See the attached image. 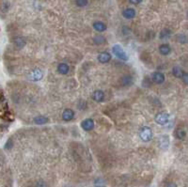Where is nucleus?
Wrapping results in <instances>:
<instances>
[{
  "label": "nucleus",
  "mask_w": 188,
  "mask_h": 187,
  "mask_svg": "<svg viewBox=\"0 0 188 187\" xmlns=\"http://www.w3.org/2000/svg\"><path fill=\"white\" fill-rule=\"evenodd\" d=\"M138 136L143 142H150L154 138V132L149 126H143L138 131Z\"/></svg>",
  "instance_id": "1"
},
{
  "label": "nucleus",
  "mask_w": 188,
  "mask_h": 187,
  "mask_svg": "<svg viewBox=\"0 0 188 187\" xmlns=\"http://www.w3.org/2000/svg\"><path fill=\"white\" fill-rule=\"evenodd\" d=\"M112 53L115 55V57H117L118 58L122 61H127L129 59L128 55L123 50V48L120 44H115L112 47Z\"/></svg>",
  "instance_id": "2"
},
{
  "label": "nucleus",
  "mask_w": 188,
  "mask_h": 187,
  "mask_svg": "<svg viewBox=\"0 0 188 187\" xmlns=\"http://www.w3.org/2000/svg\"><path fill=\"white\" fill-rule=\"evenodd\" d=\"M170 115L168 112H159L154 117V120L159 125H166L169 121Z\"/></svg>",
  "instance_id": "3"
},
{
  "label": "nucleus",
  "mask_w": 188,
  "mask_h": 187,
  "mask_svg": "<svg viewBox=\"0 0 188 187\" xmlns=\"http://www.w3.org/2000/svg\"><path fill=\"white\" fill-rule=\"evenodd\" d=\"M158 144H159V148L162 150H166L169 148V144H170L169 135H162L158 139Z\"/></svg>",
  "instance_id": "4"
},
{
  "label": "nucleus",
  "mask_w": 188,
  "mask_h": 187,
  "mask_svg": "<svg viewBox=\"0 0 188 187\" xmlns=\"http://www.w3.org/2000/svg\"><path fill=\"white\" fill-rule=\"evenodd\" d=\"M43 73L41 72V70H40V69H38V68L32 70L30 72V73L27 75V78H28L30 81H33V82L40 81V80L43 79Z\"/></svg>",
  "instance_id": "5"
},
{
  "label": "nucleus",
  "mask_w": 188,
  "mask_h": 187,
  "mask_svg": "<svg viewBox=\"0 0 188 187\" xmlns=\"http://www.w3.org/2000/svg\"><path fill=\"white\" fill-rule=\"evenodd\" d=\"M151 80H152L157 85H161L165 82L166 77H165V74L161 72H154L151 73Z\"/></svg>",
  "instance_id": "6"
},
{
  "label": "nucleus",
  "mask_w": 188,
  "mask_h": 187,
  "mask_svg": "<svg viewBox=\"0 0 188 187\" xmlns=\"http://www.w3.org/2000/svg\"><path fill=\"white\" fill-rule=\"evenodd\" d=\"M94 127H95V122L92 119H89V117L88 119H85L81 122V128L86 132L93 130Z\"/></svg>",
  "instance_id": "7"
},
{
  "label": "nucleus",
  "mask_w": 188,
  "mask_h": 187,
  "mask_svg": "<svg viewBox=\"0 0 188 187\" xmlns=\"http://www.w3.org/2000/svg\"><path fill=\"white\" fill-rule=\"evenodd\" d=\"M97 59L102 64H106L108 62L112 59V56H111V54L107 51H103L102 53H100L98 55V57H97Z\"/></svg>",
  "instance_id": "8"
},
{
  "label": "nucleus",
  "mask_w": 188,
  "mask_h": 187,
  "mask_svg": "<svg viewBox=\"0 0 188 187\" xmlns=\"http://www.w3.org/2000/svg\"><path fill=\"white\" fill-rule=\"evenodd\" d=\"M74 116H75V113L74 111L72 109V108H66L63 110V112H62V120L64 121H71L74 119Z\"/></svg>",
  "instance_id": "9"
},
{
  "label": "nucleus",
  "mask_w": 188,
  "mask_h": 187,
  "mask_svg": "<svg viewBox=\"0 0 188 187\" xmlns=\"http://www.w3.org/2000/svg\"><path fill=\"white\" fill-rule=\"evenodd\" d=\"M104 98H106V95H104V92L101 89H97V91H93L92 93V99L93 101L97 102H102L104 101Z\"/></svg>",
  "instance_id": "10"
},
{
  "label": "nucleus",
  "mask_w": 188,
  "mask_h": 187,
  "mask_svg": "<svg viewBox=\"0 0 188 187\" xmlns=\"http://www.w3.org/2000/svg\"><path fill=\"white\" fill-rule=\"evenodd\" d=\"M121 86L123 87H129L131 85H133L134 77L131 74H125L121 78Z\"/></svg>",
  "instance_id": "11"
},
{
  "label": "nucleus",
  "mask_w": 188,
  "mask_h": 187,
  "mask_svg": "<svg viewBox=\"0 0 188 187\" xmlns=\"http://www.w3.org/2000/svg\"><path fill=\"white\" fill-rule=\"evenodd\" d=\"M136 11L133 8H127L122 11V16L125 19H128V20L134 19L136 17Z\"/></svg>",
  "instance_id": "12"
},
{
  "label": "nucleus",
  "mask_w": 188,
  "mask_h": 187,
  "mask_svg": "<svg viewBox=\"0 0 188 187\" xmlns=\"http://www.w3.org/2000/svg\"><path fill=\"white\" fill-rule=\"evenodd\" d=\"M159 53L162 56H169L171 53V46L169 43H163L159 46Z\"/></svg>",
  "instance_id": "13"
},
{
  "label": "nucleus",
  "mask_w": 188,
  "mask_h": 187,
  "mask_svg": "<svg viewBox=\"0 0 188 187\" xmlns=\"http://www.w3.org/2000/svg\"><path fill=\"white\" fill-rule=\"evenodd\" d=\"M13 43H14L15 47H17L18 49H22L23 47H25V45L26 44V41L23 37H15L13 39Z\"/></svg>",
  "instance_id": "14"
},
{
  "label": "nucleus",
  "mask_w": 188,
  "mask_h": 187,
  "mask_svg": "<svg viewBox=\"0 0 188 187\" xmlns=\"http://www.w3.org/2000/svg\"><path fill=\"white\" fill-rule=\"evenodd\" d=\"M69 72H70V67H69L68 64L64 63V62H62V63H59L58 64V73L59 74L65 75Z\"/></svg>",
  "instance_id": "15"
},
{
  "label": "nucleus",
  "mask_w": 188,
  "mask_h": 187,
  "mask_svg": "<svg viewBox=\"0 0 188 187\" xmlns=\"http://www.w3.org/2000/svg\"><path fill=\"white\" fill-rule=\"evenodd\" d=\"M93 28L96 31H98V32H103V31L106 30L107 26H106V25L104 23L100 22V21H97V22L93 23Z\"/></svg>",
  "instance_id": "16"
},
{
  "label": "nucleus",
  "mask_w": 188,
  "mask_h": 187,
  "mask_svg": "<svg viewBox=\"0 0 188 187\" xmlns=\"http://www.w3.org/2000/svg\"><path fill=\"white\" fill-rule=\"evenodd\" d=\"M174 135L179 140H184L186 136V131L183 128H178L174 132Z\"/></svg>",
  "instance_id": "17"
},
{
  "label": "nucleus",
  "mask_w": 188,
  "mask_h": 187,
  "mask_svg": "<svg viewBox=\"0 0 188 187\" xmlns=\"http://www.w3.org/2000/svg\"><path fill=\"white\" fill-rule=\"evenodd\" d=\"M33 121L35 124H38V125H43V124L48 122V119L45 116L43 115H39L37 117H35L33 119Z\"/></svg>",
  "instance_id": "18"
},
{
  "label": "nucleus",
  "mask_w": 188,
  "mask_h": 187,
  "mask_svg": "<svg viewBox=\"0 0 188 187\" xmlns=\"http://www.w3.org/2000/svg\"><path fill=\"white\" fill-rule=\"evenodd\" d=\"M184 73L185 72L183 70V68H181L179 66H175V67H173V69H172L173 75L177 78H180V79L183 77V75L184 74Z\"/></svg>",
  "instance_id": "19"
},
{
  "label": "nucleus",
  "mask_w": 188,
  "mask_h": 187,
  "mask_svg": "<svg viewBox=\"0 0 188 187\" xmlns=\"http://www.w3.org/2000/svg\"><path fill=\"white\" fill-rule=\"evenodd\" d=\"M171 30L169 28H164L160 31L159 33V38L160 40H168L171 37Z\"/></svg>",
  "instance_id": "20"
},
{
  "label": "nucleus",
  "mask_w": 188,
  "mask_h": 187,
  "mask_svg": "<svg viewBox=\"0 0 188 187\" xmlns=\"http://www.w3.org/2000/svg\"><path fill=\"white\" fill-rule=\"evenodd\" d=\"M92 40H93V43L96 44V45H103V44L106 43V39L104 38L103 36H101V35L95 36Z\"/></svg>",
  "instance_id": "21"
},
{
  "label": "nucleus",
  "mask_w": 188,
  "mask_h": 187,
  "mask_svg": "<svg viewBox=\"0 0 188 187\" xmlns=\"http://www.w3.org/2000/svg\"><path fill=\"white\" fill-rule=\"evenodd\" d=\"M176 40L178 43L182 44H184L187 43V37L185 34H178V35H176Z\"/></svg>",
  "instance_id": "22"
},
{
  "label": "nucleus",
  "mask_w": 188,
  "mask_h": 187,
  "mask_svg": "<svg viewBox=\"0 0 188 187\" xmlns=\"http://www.w3.org/2000/svg\"><path fill=\"white\" fill-rule=\"evenodd\" d=\"M142 84H143V87H146V88H150L151 86V80L150 77H145L142 81Z\"/></svg>",
  "instance_id": "23"
},
{
  "label": "nucleus",
  "mask_w": 188,
  "mask_h": 187,
  "mask_svg": "<svg viewBox=\"0 0 188 187\" xmlns=\"http://www.w3.org/2000/svg\"><path fill=\"white\" fill-rule=\"evenodd\" d=\"M75 3L78 7L83 8V7H86L88 2V0H75Z\"/></svg>",
  "instance_id": "24"
},
{
  "label": "nucleus",
  "mask_w": 188,
  "mask_h": 187,
  "mask_svg": "<svg viewBox=\"0 0 188 187\" xmlns=\"http://www.w3.org/2000/svg\"><path fill=\"white\" fill-rule=\"evenodd\" d=\"M181 79H182V81L184 83L185 85H187V84H188V73L185 72V73H184V74L183 75V77L181 78Z\"/></svg>",
  "instance_id": "25"
},
{
  "label": "nucleus",
  "mask_w": 188,
  "mask_h": 187,
  "mask_svg": "<svg viewBox=\"0 0 188 187\" xmlns=\"http://www.w3.org/2000/svg\"><path fill=\"white\" fill-rule=\"evenodd\" d=\"M129 2L133 5H138L142 2V0H129Z\"/></svg>",
  "instance_id": "26"
},
{
  "label": "nucleus",
  "mask_w": 188,
  "mask_h": 187,
  "mask_svg": "<svg viewBox=\"0 0 188 187\" xmlns=\"http://www.w3.org/2000/svg\"><path fill=\"white\" fill-rule=\"evenodd\" d=\"M165 187H177V185L174 183H168V184H166V186Z\"/></svg>",
  "instance_id": "27"
}]
</instances>
